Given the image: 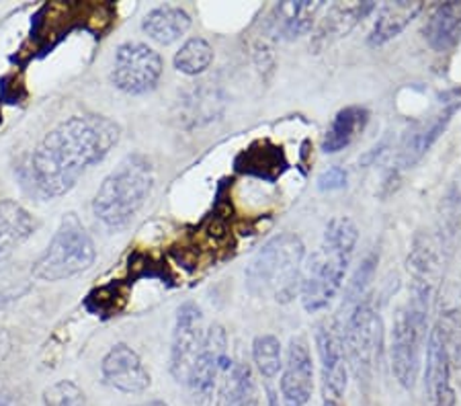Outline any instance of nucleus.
Returning <instances> with one entry per match:
<instances>
[{
  "mask_svg": "<svg viewBox=\"0 0 461 406\" xmlns=\"http://www.w3.org/2000/svg\"><path fill=\"white\" fill-rule=\"evenodd\" d=\"M175 68L187 77H197L210 68L213 62V48L203 37H191L175 54Z\"/></svg>",
  "mask_w": 461,
  "mask_h": 406,
  "instance_id": "obj_25",
  "label": "nucleus"
},
{
  "mask_svg": "<svg viewBox=\"0 0 461 406\" xmlns=\"http://www.w3.org/2000/svg\"><path fill=\"white\" fill-rule=\"evenodd\" d=\"M322 3L312 0H297V3H279L269 14L267 32L275 40H295L306 35L314 25L316 14L322 11Z\"/></svg>",
  "mask_w": 461,
  "mask_h": 406,
  "instance_id": "obj_16",
  "label": "nucleus"
},
{
  "mask_svg": "<svg viewBox=\"0 0 461 406\" xmlns=\"http://www.w3.org/2000/svg\"><path fill=\"white\" fill-rule=\"evenodd\" d=\"M279 390L284 406H306L310 402L314 392V359L306 337H294L289 341Z\"/></svg>",
  "mask_w": 461,
  "mask_h": 406,
  "instance_id": "obj_11",
  "label": "nucleus"
},
{
  "mask_svg": "<svg viewBox=\"0 0 461 406\" xmlns=\"http://www.w3.org/2000/svg\"><path fill=\"white\" fill-rule=\"evenodd\" d=\"M375 9L374 3H355V5H334L329 9L322 25L318 29L320 41H332L339 37H345L351 29L359 23V19L366 17Z\"/></svg>",
  "mask_w": 461,
  "mask_h": 406,
  "instance_id": "obj_23",
  "label": "nucleus"
},
{
  "mask_svg": "<svg viewBox=\"0 0 461 406\" xmlns=\"http://www.w3.org/2000/svg\"><path fill=\"white\" fill-rule=\"evenodd\" d=\"M337 332L343 341L347 365L351 367L355 378L359 383L369 382L375 361L379 359V351H382V319L375 312L369 295L348 314Z\"/></svg>",
  "mask_w": 461,
  "mask_h": 406,
  "instance_id": "obj_7",
  "label": "nucleus"
},
{
  "mask_svg": "<svg viewBox=\"0 0 461 406\" xmlns=\"http://www.w3.org/2000/svg\"><path fill=\"white\" fill-rule=\"evenodd\" d=\"M252 361L267 382L275 380L284 367V349L275 335H258L252 343Z\"/></svg>",
  "mask_w": 461,
  "mask_h": 406,
  "instance_id": "obj_26",
  "label": "nucleus"
},
{
  "mask_svg": "<svg viewBox=\"0 0 461 406\" xmlns=\"http://www.w3.org/2000/svg\"><path fill=\"white\" fill-rule=\"evenodd\" d=\"M138 406H170V404H167L165 401H148V402H142Z\"/></svg>",
  "mask_w": 461,
  "mask_h": 406,
  "instance_id": "obj_30",
  "label": "nucleus"
},
{
  "mask_svg": "<svg viewBox=\"0 0 461 406\" xmlns=\"http://www.w3.org/2000/svg\"><path fill=\"white\" fill-rule=\"evenodd\" d=\"M306 245L294 232H281L267 240L250 258L244 284L252 298L287 304L300 293Z\"/></svg>",
  "mask_w": 461,
  "mask_h": 406,
  "instance_id": "obj_3",
  "label": "nucleus"
},
{
  "mask_svg": "<svg viewBox=\"0 0 461 406\" xmlns=\"http://www.w3.org/2000/svg\"><path fill=\"white\" fill-rule=\"evenodd\" d=\"M152 187V162L144 154H130L99 185L93 199V213L111 230H123L144 208Z\"/></svg>",
  "mask_w": 461,
  "mask_h": 406,
  "instance_id": "obj_4",
  "label": "nucleus"
},
{
  "mask_svg": "<svg viewBox=\"0 0 461 406\" xmlns=\"http://www.w3.org/2000/svg\"><path fill=\"white\" fill-rule=\"evenodd\" d=\"M33 230L35 220L23 205L14 199H0V258L23 245Z\"/></svg>",
  "mask_w": 461,
  "mask_h": 406,
  "instance_id": "obj_20",
  "label": "nucleus"
},
{
  "mask_svg": "<svg viewBox=\"0 0 461 406\" xmlns=\"http://www.w3.org/2000/svg\"><path fill=\"white\" fill-rule=\"evenodd\" d=\"M103 382L122 394H142L150 386V374L142 357L130 345L117 343L101 361Z\"/></svg>",
  "mask_w": 461,
  "mask_h": 406,
  "instance_id": "obj_14",
  "label": "nucleus"
},
{
  "mask_svg": "<svg viewBox=\"0 0 461 406\" xmlns=\"http://www.w3.org/2000/svg\"><path fill=\"white\" fill-rule=\"evenodd\" d=\"M430 290L412 285V295L406 306L398 312L392 332V372L398 383L412 390L420 374L422 349L427 338V314H429Z\"/></svg>",
  "mask_w": 461,
  "mask_h": 406,
  "instance_id": "obj_6",
  "label": "nucleus"
},
{
  "mask_svg": "<svg viewBox=\"0 0 461 406\" xmlns=\"http://www.w3.org/2000/svg\"><path fill=\"white\" fill-rule=\"evenodd\" d=\"M461 107V97L459 95H451V97L445 99L437 111H433L425 120L414 123L411 130L406 131V136L400 144L398 152V167L400 168H411L419 162L425 154L430 150L438 136L443 134L445 128H447L451 117L456 115V111Z\"/></svg>",
  "mask_w": 461,
  "mask_h": 406,
  "instance_id": "obj_12",
  "label": "nucleus"
},
{
  "mask_svg": "<svg viewBox=\"0 0 461 406\" xmlns=\"http://www.w3.org/2000/svg\"><path fill=\"white\" fill-rule=\"evenodd\" d=\"M247 160L244 165H238V168L247 171L250 175H257L260 179L275 181L277 176L285 171L287 162L284 157V150L279 146H273L269 142H258L242 154Z\"/></svg>",
  "mask_w": 461,
  "mask_h": 406,
  "instance_id": "obj_24",
  "label": "nucleus"
},
{
  "mask_svg": "<svg viewBox=\"0 0 461 406\" xmlns=\"http://www.w3.org/2000/svg\"><path fill=\"white\" fill-rule=\"evenodd\" d=\"M203 338L205 330L202 308L193 304V302H185L176 310L173 341H170V374L176 382L187 383L193 361H195L199 349H202Z\"/></svg>",
  "mask_w": 461,
  "mask_h": 406,
  "instance_id": "obj_10",
  "label": "nucleus"
},
{
  "mask_svg": "<svg viewBox=\"0 0 461 406\" xmlns=\"http://www.w3.org/2000/svg\"><path fill=\"white\" fill-rule=\"evenodd\" d=\"M215 406H258V386L250 364L234 361L228 365Z\"/></svg>",
  "mask_w": 461,
  "mask_h": 406,
  "instance_id": "obj_17",
  "label": "nucleus"
},
{
  "mask_svg": "<svg viewBox=\"0 0 461 406\" xmlns=\"http://www.w3.org/2000/svg\"><path fill=\"white\" fill-rule=\"evenodd\" d=\"M345 185H347V173L340 167H330L329 171H324L318 179V187L322 191L343 189Z\"/></svg>",
  "mask_w": 461,
  "mask_h": 406,
  "instance_id": "obj_29",
  "label": "nucleus"
},
{
  "mask_svg": "<svg viewBox=\"0 0 461 406\" xmlns=\"http://www.w3.org/2000/svg\"><path fill=\"white\" fill-rule=\"evenodd\" d=\"M422 11V3L414 0H398V3H385L377 13L375 25L369 33V46H384L404 32V29L412 23L416 14Z\"/></svg>",
  "mask_w": 461,
  "mask_h": 406,
  "instance_id": "obj_19",
  "label": "nucleus"
},
{
  "mask_svg": "<svg viewBox=\"0 0 461 406\" xmlns=\"http://www.w3.org/2000/svg\"><path fill=\"white\" fill-rule=\"evenodd\" d=\"M96 248L86 228L77 213H66L58 230L51 236L48 248L32 267L37 282L56 284L72 279L95 265Z\"/></svg>",
  "mask_w": 461,
  "mask_h": 406,
  "instance_id": "obj_5",
  "label": "nucleus"
},
{
  "mask_svg": "<svg viewBox=\"0 0 461 406\" xmlns=\"http://www.w3.org/2000/svg\"><path fill=\"white\" fill-rule=\"evenodd\" d=\"M191 27V14L175 5H160L146 14L142 32L160 46H170L181 40Z\"/></svg>",
  "mask_w": 461,
  "mask_h": 406,
  "instance_id": "obj_18",
  "label": "nucleus"
},
{
  "mask_svg": "<svg viewBox=\"0 0 461 406\" xmlns=\"http://www.w3.org/2000/svg\"><path fill=\"white\" fill-rule=\"evenodd\" d=\"M228 335L221 324H212L210 330H205V338L202 349H199L195 361L187 378V386L195 402L205 404L210 401L218 378L224 375L228 365Z\"/></svg>",
  "mask_w": 461,
  "mask_h": 406,
  "instance_id": "obj_9",
  "label": "nucleus"
},
{
  "mask_svg": "<svg viewBox=\"0 0 461 406\" xmlns=\"http://www.w3.org/2000/svg\"><path fill=\"white\" fill-rule=\"evenodd\" d=\"M441 324L445 345H447V353L451 359V365L461 367V319L457 312H447L437 320Z\"/></svg>",
  "mask_w": 461,
  "mask_h": 406,
  "instance_id": "obj_28",
  "label": "nucleus"
},
{
  "mask_svg": "<svg viewBox=\"0 0 461 406\" xmlns=\"http://www.w3.org/2000/svg\"><path fill=\"white\" fill-rule=\"evenodd\" d=\"M357 240L359 230L351 218L337 216L329 221L318 248L303 261L300 298L306 312H322L343 290Z\"/></svg>",
  "mask_w": 461,
  "mask_h": 406,
  "instance_id": "obj_2",
  "label": "nucleus"
},
{
  "mask_svg": "<svg viewBox=\"0 0 461 406\" xmlns=\"http://www.w3.org/2000/svg\"><path fill=\"white\" fill-rule=\"evenodd\" d=\"M43 406H85L86 396L83 388L70 380H59L43 390Z\"/></svg>",
  "mask_w": 461,
  "mask_h": 406,
  "instance_id": "obj_27",
  "label": "nucleus"
},
{
  "mask_svg": "<svg viewBox=\"0 0 461 406\" xmlns=\"http://www.w3.org/2000/svg\"><path fill=\"white\" fill-rule=\"evenodd\" d=\"M461 37V3L438 5L435 13L430 14L429 23L425 25V40L433 50L445 51L453 48Z\"/></svg>",
  "mask_w": 461,
  "mask_h": 406,
  "instance_id": "obj_22",
  "label": "nucleus"
},
{
  "mask_svg": "<svg viewBox=\"0 0 461 406\" xmlns=\"http://www.w3.org/2000/svg\"><path fill=\"white\" fill-rule=\"evenodd\" d=\"M425 392L429 406H456V392L451 386V359L438 322L430 329L427 341Z\"/></svg>",
  "mask_w": 461,
  "mask_h": 406,
  "instance_id": "obj_15",
  "label": "nucleus"
},
{
  "mask_svg": "<svg viewBox=\"0 0 461 406\" xmlns=\"http://www.w3.org/2000/svg\"><path fill=\"white\" fill-rule=\"evenodd\" d=\"M316 347L322 367V394L324 404H340L347 392L348 365L339 332L330 324H320L316 330Z\"/></svg>",
  "mask_w": 461,
  "mask_h": 406,
  "instance_id": "obj_13",
  "label": "nucleus"
},
{
  "mask_svg": "<svg viewBox=\"0 0 461 406\" xmlns=\"http://www.w3.org/2000/svg\"><path fill=\"white\" fill-rule=\"evenodd\" d=\"M122 138L119 123L105 115H72L46 134L32 157L35 187L46 197H62L88 168L99 165Z\"/></svg>",
  "mask_w": 461,
  "mask_h": 406,
  "instance_id": "obj_1",
  "label": "nucleus"
},
{
  "mask_svg": "<svg viewBox=\"0 0 461 406\" xmlns=\"http://www.w3.org/2000/svg\"><path fill=\"white\" fill-rule=\"evenodd\" d=\"M369 122V111L366 107L351 105L340 109L337 115H334L332 123L326 130L324 140H322V150L326 154H337L345 150L347 146L355 142V138L366 130Z\"/></svg>",
  "mask_w": 461,
  "mask_h": 406,
  "instance_id": "obj_21",
  "label": "nucleus"
},
{
  "mask_svg": "<svg viewBox=\"0 0 461 406\" xmlns=\"http://www.w3.org/2000/svg\"><path fill=\"white\" fill-rule=\"evenodd\" d=\"M165 70L158 51L142 41H125L115 51L111 83L125 95L152 93Z\"/></svg>",
  "mask_w": 461,
  "mask_h": 406,
  "instance_id": "obj_8",
  "label": "nucleus"
}]
</instances>
